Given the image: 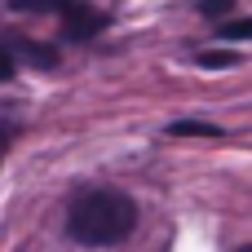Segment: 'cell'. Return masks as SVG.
Listing matches in <instances>:
<instances>
[{
	"mask_svg": "<svg viewBox=\"0 0 252 252\" xmlns=\"http://www.w3.org/2000/svg\"><path fill=\"white\" fill-rule=\"evenodd\" d=\"M137 230V204L124 190H84L66 208V235L84 248H115Z\"/></svg>",
	"mask_w": 252,
	"mask_h": 252,
	"instance_id": "obj_1",
	"label": "cell"
},
{
	"mask_svg": "<svg viewBox=\"0 0 252 252\" xmlns=\"http://www.w3.org/2000/svg\"><path fill=\"white\" fill-rule=\"evenodd\" d=\"M4 49H13V53H18V58H27L31 66H44V71H53V66H58V53H53L49 44H35V40H22L18 31H9V35H4Z\"/></svg>",
	"mask_w": 252,
	"mask_h": 252,
	"instance_id": "obj_2",
	"label": "cell"
},
{
	"mask_svg": "<svg viewBox=\"0 0 252 252\" xmlns=\"http://www.w3.org/2000/svg\"><path fill=\"white\" fill-rule=\"evenodd\" d=\"M84 0H9V9L13 13H53L58 22L71 13V9H80Z\"/></svg>",
	"mask_w": 252,
	"mask_h": 252,
	"instance_id": "obj_3",
	"label": "cell"
},
{
	"mask_svg": "<svg viewBox=\"0 0 252 252\" xmlns=\"http://www.w3.org/2000/svg\"><path fill=\"white\" fill-rule=\"evenodd\" d=\"M168 137H221V128L208 124V120H173Z\"/></svg>",
	"mask_w": 252,
	"mask_h": 252,
	"instance_id": "obj_4",
	"label": "cell"
},
{
	"mask_svg": "<svg viewBox=\"0 0 252 252\" xmlns=\"http://www.w3.org/2000/svg\"><path fill=\"white\" fill-rule=\"evenodd\" d=\"M221 40H252V18H235V22H221L217 31Z\"/></svg>",
	"mask_w": 252,
	"mask_h": 252,
	"instance_id": "obj_5",
	"label": "cell"
},
{
	"mask_svg": "<svg viewBox=\"0 0 252 252\" xmlns=\"http://www.w3.org/2000/svg\"><path fill=\"white\" fill-rule=\"evenodd\" d=\"M195 9H199V13H208V18H221V13H230V9H235V0H199Z\"/></svg>",
	"mask_w": 252,
	"mask_h": 252,
	"instance_id": "obj_6",
	"label": "cell"
},
{
	"mask_svg": "<svg viewBox=\"0 0 252 252\" xmlns=\"http://www.w3.org/2000/svg\"><path fill=\"white\" fill-rule=\"evenodd\" d=\"M199 62H204V66H226V62H235V58H230V53H199Z\"/></svg>",
	"mask_w": 252,
	"mask_h": 252,
	"instance_id": "obj_7",
	"label": "cell"
},
{
	"mask_svg": "<svg viewBox=\"0 0 252 252\" xmlns=\"http://www.w3.org/2000/svg\"><path fill=\"white\" fill-rule=\"evenodd\" d=\"M239 252H252V244H248V248H239Z\"/></svg>",
	"mask_w": 252,
	"mask_h": 252,
	"instance_id": "obj_8",
	"label": "cell"
}]
</instances>
